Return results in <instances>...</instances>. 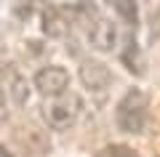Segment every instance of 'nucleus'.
Returning <instances> with one entry per match:
<instances>
[{"label": "nucleus", "instance_id": "f257e3e1", "mask_svg": "<svg viewBox=\"0 0 160 157\" xmlns=\"http://www.w3.org/2000/svg\"><path fill=\"white\" fill-rule=\"evenodd\" d=\"M147 117H149V96L142 88H128L115 104V125L128 136L144 133Z\"/></svg>", "mask_w": 160, "mask_h": 157}, {"label": "nucleus", "instance_id": "f03ea898", "mask_svg": "<svg viewBox=\"0 0 160 157\" xmlns=\"http://www.w3.org/2000/svg\"><path fill=\"white\" fill-rule=\"evenodd\" d=\"M80 112H83V101L72 91L59 93V96H48L40 104V115H43V120L51 130H69L78 123Z\"/></svg>", "mask_w": 160, "mask_h": 157}, {"label": "nucleus", "instance_id": "7ed1b4c3", "mask_svg": "<svg viewBox=\"0 0 160 157\" xmlns=\"http://www.w3.org/2000/svg\"><path fill=\"white\" fill-rule=\"evenodd\" d=\"M35 85L27 80V75L16 67V64H6V67H0V93L6 96L8 104L13 107H24L29 101V91Z\"/></svg>", "mask_w": 160, "mask_h": 157}, {"label": "nucleus", "instance_id": "20e7f679", "mask_svg": "<svg viewBox=\"0 0 160 157\" xmlns=\"http://www.w3.org/2000/svg\"><path fill=\"white\" fill-rule=\"evenodd\" d=\"M32 85L43 99L48 96H59V93H67L69 91V72L59 64H46L40 67L32 77Z\"/></svg>", "mask_w": 160, "mask_h": 157}, {"label": "nucleus", "instance_id": "39448f33", "mask_svg": "<svg viewBox=\"0 0 160 157\" xmlns=\"http://www.w3.org/2000/svg\"><path fill=\"white\" fill-rule=\"evenodd\" d=\"M78 77H80V83H83V88L91 91V93H104V91L112 85V72H109V67L104 61H99V59L80 61Z\"/></svg>", "mask_w": 160, "mask_h": 157}, {"label": "nucleus", "instance_id": "423d86ee", "mask_svg": "<svg viewBox=\"0 0 160 157\" xmlns=\"http://www.w3.org/2000/svg\"><path fill=\"white\" fill-rule=\"evenodd\" d=\"M118 40H120L118 27L109 19H96L91 24V29H88V45L93 51H99V53H112L118 48Z\"/></svg>", "mask_w": 160, "mask_h": 157}, {"label": "nucleus", "instance_id": "0eeeda50", "mask_svg": "<svg viewBox=\"0 0 160 157\" xmlns=\"http://www.w3.org/2000/svg\"><path fill=\"white\" fill-rule=\"evenodd\" d=\"M40 29H43L46 37L62 40V37H67V32H69V22L64 19V13L56 11V8L46 6L43 11H40Z\"/></svg>", "mask_w": 160, "mask_h": 157}, {"label": "nucleus", "instance_id": "6e6552de", "mask_svg": "<svg viewBox=\"0 0 160 157\" xmlns=\"http://www.w3.org/2000/svg\"><path fill=\"white\" fill-rule=\"evenodd\" d=\"M120 59H123L128 72L144 75V56H142V48H139V43L133 37H126V48L120 51Z\"/></svg>", "mask_w": 160, "mask_h": 157}, {"label": "nucleus", "instance_id": "1a4fd4ad", "mask_svg": "<svg viewBox=\"0 0 160 157\" xmlns=\"http://www.w3.org/2000/svg\"><path fill=\"white\" fill-rule=\"evenodd\" d=\"M109 6H112V11L118 13V19L126 27H136L139 24V3L136 0H109Z\"/></svg>", "mask_w": 160, "mask_h": 157}, {"label": "nucleus", "instance_id": "9d476101", "mask_svg": "<svg viewBox=\"0 0 160 157\" xmlns=\"http://www.w3.org/2000/svg\"><path fill=\"white\" fill-rule=\"evenodd\" d=\"M96 157H139V152H133L131 146H126V144H109V146H104V149H99Z\"/></svg>", "mask_w": 160, "mask_h": 157}, {"label": "nucleus", "instance_id": "9b49d317", "mask_svg": "<svg viewBox=\"0 0 160 157\" xmlns=\"http://www.w3.org/2000/svg\"><path fill=\"white\" fill-rule=\"evenodd\" d=\"M6 104H8V101H6V96L0 93V125L6 123Z\"/></svg>", "mask_w": 160, "mask_h": 157}, {"label": "nucleus", "instance_id": "f8f14e48", "mask_svg": "<svg viewBox=\"0 0 160 157\" xmlns=\"http://www.w3.org/2000/svg\"><path fill=\"white\" fill-rule=\"evenodd\" d=\"M0 157H13V155H11V149H8L6 144H0Z\"/></svg>", "mask_w": 160, "mask_h": 157}, {"label": "nucleus", "instance_id": "ddd939ff", "mask_svg": "<svg viewBox=\"0 0 160 157\" xmlns=\"http://www.w3.org/2000/svg\"><path fill=\"white\" fill-rule=\"evenodd\" d=\"M72 3H83V6H91V0H72Z\"/></svg>", "mask_w": 160, "mask_h": 157}]
</instances>
